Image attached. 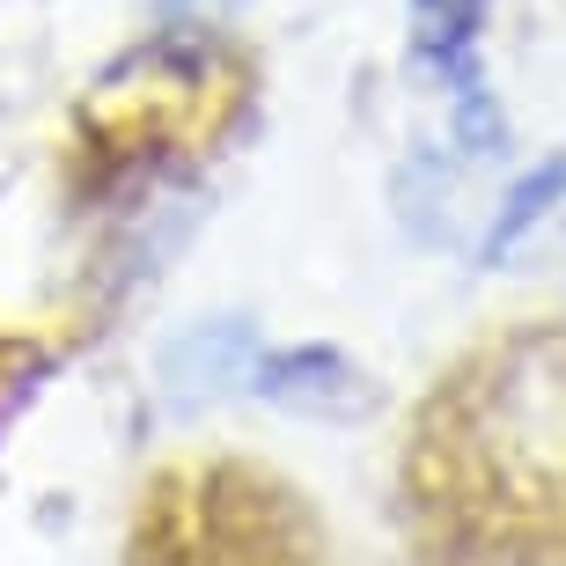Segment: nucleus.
Listing matches in <instances>:
<instances>
[{"mask_svg":"<svg viewBox=\"0 0 566 566\" xmlns=\"http://www.w3.org/2000/svg\"><path fill=\"white\" fill-rule=\"evenodd\" d=\"M552 207H566V155H545V163H530L515 185L501 191V213L485 221V243H479V265H501L530 243V229L545 221Z\"/></svg>","mask_w":566,"mask_h":566,"instance_id":"obj_3","label":"nucleus"},{"mask_svg":"<svg viewBox=\"0 0 566 566\" xmlns=\"http://www.w3.org/2000/svg\"><path fill=\"white\" fill-rule=\"evenodd\" d=\"M258 324L251 316H191L185 332L163 346V390L177 405H199V398H221L229 382L251 376L258 360Z\"/></svg>","mask_w":566,"mask_h":566,"instance_id":"obj_2","label":"nucleus"},{"mask_svg":"<svg viewBox=\"0 0 566 566\" xmlns=\"http://www.w3.org/2000/svg\"><path fill=\"white\" fill-rule=\"evenodd\" d=\"M243 382H251V398L280 405L294 420H324V427H354L382 405L376 376L338 346H258Z\"/></svg>","mask_w":566,"mask_h":566,"instance_id":"obj_1","label":"nucleus"}]
</instances>
